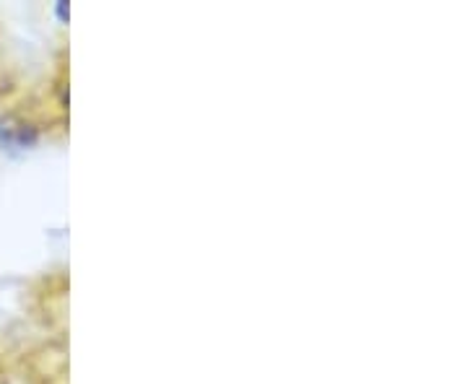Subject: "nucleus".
Returning <instances> with one entry per match:
<instances>
[]
</instances>
